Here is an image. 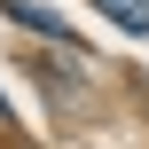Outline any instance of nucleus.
<instances>
[{
	"instance_id": "1",
	"label": "nucleus",
	"mask_w": 149,
	"mask_h": 149,
	"mask_svg": "<svg viewBox=\"0 0 149 149\" xmlns=\"http://www.w3.org/2000/svg\"><path fill=\"white\" fill-rule=\"evenodd\" d=\"M94 8H102L118 31H149V0H94Z\"/></svg>"
}]
</instances>
